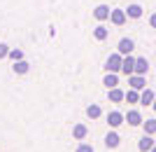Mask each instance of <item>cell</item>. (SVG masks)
<instances>
[{
    "label": "cell",
    "instance_id": "7",
    "mask_svg": "<svg viewBox=\"0 0 156 152\" xmlns=\"http://www.w3.org/2000/svg\"><path fill=\"white\" fill-rule=\"evenodd\" d=\"M110 14H112V9H110L107 5H98L96 9H93V17H96L98 21H105L107 17H110Z\"/></svg>",
    "mask_w": 156,
    "mask_h": 152
},
{
    "label": "cell",
    "instance_id": "1",
    "mask_svg": "<svg viewBox=\"0 0 156 152\" xmlns=\"http://www.w3.org/2000/svg\"><path fill=\"white\" fill-rule=\"evenodd\" d=\"M121 63H124V54H112L110 59H107V63H105V68H107V73H119L121 70Z\"/></svg>",
    "mask_w": 156,
    "mask_h": 152
},
{
    "label": "cell",
    "instance_id": "12",
    "mask_svg": "<svg viewBox=\"0 0 156 152\" xmlns=\"http://www.w3.org/2000/svg\"><path fill=\"white\" fill-rule=\"evenodd\" d=\"M119 140H121V138H119V133L110 131L107 136H105V145H107V147H117V145H119Z\"/></svg>",
    "mask_w": 156,
    "mask_h": 152
},
{
    "label": "cell",
    "instance_id": "11",
    "mask_svg": "<svg viewBox=\"0 0 156 152\" xmlns=\"http://www.w3.org/2000/svg\"><path fill=\"white\" fill-rule=\"evenodd\" d=\"M110 101L112 103H121V101H126V94L114 87V89H110Z\"/></svg>",
    "mask_w": 156,
    "mask_h": 152
},
{
    "label": "cell",
    "instance_id": "27",
    "mask_svg": "<svg viewBox=\"0 0 156 152\" xmlns=\"http://www.w3.org/2000/svg\"><path fill=\"white\" fill-rule=\"evenodd\" d=\"M151 152H156V145H154V147H151Z\"/></svg>",
    "mask_w": 156,
    "mask_h": 152
},
{
    "label": "cell",
    "instance_id": "23",
    "mask_svg": "<svg viewBox=\"0 0 156 152\" xmlns=\"http://www.w3.org/2000/svg\"><path fill=\"white\" fill-rule=\"evenodd\" d=\"M5 56H9V47L0 42V59H5Z\"/></svg>",
    "mask_w": 156,
    "mask_h": 152
},
{
    "label": "cell",
    "instance_id": "13",
    "mask_svg": "<svg viewBox=\"0 0 156 152\" xmlns=\"http://www.w3.org/2000/svg\"><path fill=\"white\" fill-rule=\"evenodd\" d=\"M126 14H128L130 19H140V17H142V7H140V5H128Z\"/></svg>",
    "mask_w": 156,
    "mask_h": 152
},
{
    "label": "cell",
    "instance_id": "8",
    "mask_svg": "<svg viewBox=\"0 0 156 152\" xmlns=\"http://www.w3.org/2000/svg\"><path fill=\"white\" fill-rule=\"evenodd\" d=\"M126 122H128L130 126H140V124H144V122H142V115L137 113V110H128V115H126Z\"/></svg>",
    "mask_w": 156,
    "mask_h": 152
},
{
    "label": "cell",
    "instance_id": "2",
    "mask_svg": "<svg viewBox=\"0 0 156 152\" xmlns=\"http://www.w3.org/2000/svg\"><path fill=\"white\" fill-rule=\"evenodd\" d=\"M126 19H128V14H126V9H112L110 14V21L114 24V26H124Z\"/></svg>",
    "mask_w": 156,
    "mask_h": 152
},
{
    "label": "cell",
    "instance_id": "20",
    "mask_svg": "<svg viewBox=\"0 0 156 152\" xmlns=\"http://www.w3.org/2000/svg\"><path fill=\"white\" fill-rule=\"evenodd\" d=\"M93 38H96V40H105V38H107V28H105V26H96Z\"/></svg>",
    "mask_w": 156,
    "mask_h": 152
},
{
    "label": "cell",
    "instance_id": "15",
    "mask_svg": "<svg viewBox=\"0 0 156 152\" xmlns=\"http://www.w3.org/2000/svg\"><path fill=\"white\" fill-rule=\"evenodd\" d=\"M147 68H149L147 59H135V73L137 75H144V73H147Z\"/></svg>",
    "mask_w": 156,
    "mask_h": 152
},
{
    "label": "cell",
    "instance_id": "21",
    "mask_svg": "<svg viewBox=\"0 0 156 152\" xmlns=\"http://www.w3.org/2000/svg\"><path fill=\"white\" fill-rule=\"evenodd\" d=\"M126 101H128V103H140V94H137V89H130V91L126 94Z\"/></svg>",
    "mask_w": 156,
    "mask_h": 152
},
{
    "label": "cell",
    "instance_id": "18",
    "mask_svg": "<svg viewBox=\"0 0 156 152\" xmlns=\"http://www.w3.org/2000/svg\"><path fill=\"white\" fill-rule=\"evenodd\" d=\"M100 113H103L100 106H89V108H86V115H89L91 119H98V117H100Z\"/></svg>",
    "mask_w": 156,
    "mask_h": 152
},
{
    "label": "cell",
    "instance_id": "3",
    "mask_svg": "<svg viewBox=\"0 0 156 152\" xmlns=\"http://www.w3.org/2000/svg\"><path fill=\"white\" fill-rule=\"evenodd\" d=\"M128 84H130V89H144V84H147V80H144V75H137V73H133V75H128Z\"/></svg>",
    "mask_w": 156,
    "mask_h": 152
},
{
    "label": "cell",
    "instance_id": "4",
    "mask_svg": "<svg viewBox=\"0 0 156 152\" xmlns=\"http://www.w3.org/2000/svg\"><path fill=\"white\" fill-rule=\"evenodd\" d=\"M121 73H124V75H133V73H135V59H133L130 54H126V56H124V63H121Z\"/></svg>",
    "mask_w": 156,
    "mask_h": 152
},
{
    "label": "cell",
    "instance_id": "14",
    "mask_svg": "<svg viewBox=\"0 0 156 152\" xmlns=\"http://www.w3.org/2000/svg\"><path fill=\"white\" fill-rule=\"evenodd\" d=\"M103 84L107 87V89H114V87L119 84V80H117V75H114V73H107V75H105V80H103Z\"/></svg>",
    "mask_w": 156,
    "mask_h": 152
},
{
    "label": "cell",
    "instance_id": "22",
    "mask_svg": "<svg viewBox=\"0 0 156 152\" xmlns=\"http://www.w3.org/2000/svg\"><path fill=\"white\" fill-rule=\"evenodd\" d=\"M9 59L12 61H21L23 59V52H21V49H9Z\"/></svg>",
    "mask_w": 156,
    "mask_h": 152
},
{
    "label": "cell",
    "instance_id": "9",
    "mask_svg": "<svg viewBox=\"0 0 156 152\" xmlns=\"http://www.w3.org/2000/svg\"><path fill=\"white\" fill-rule=\"evenodd\" d=\"M124 119H126V115L117 113V110H114V113H110V115H107V122H110V126H112V129H117L119 124H124Z\"/></svg>",
    "mask_w": 156,
    "mask_h": 152
},
{
    "label": "cell",
    "instance_id": "10",
    "mask_svg": "<svg viewBox=\"0 0 156 152\" xmlns=\"http://www.w3.org/2000/svg\"><path fill=\"white\" fill-rule=\"evenodd\" d=\"M154 98H156V94L151 91V89H144V91L140 94V103H142V106H151Z\"/></svg>",
    "mask_w": 156,
    "mask_h": 152
},
{
    "label": "cell",
    "instance_id": "25",
    "mask_svg": "<svg viewBox=\"0 0 156 152\" xmlns=\"http://www.w3.org/2000/svg\"><path fill=\"white\" fill-rule=\"evenodd\" d=\"M149 24H151V28H156V14H151V19H149Z\"/></svg>",
    "mask_w": 156,
    "mask_h": 152
},
{
    "label": "cell",
    "instance_id": "26",
    "mask_svg": "<svg viewBox=\"0 0 156 152\" xmlns=\"http://www.w3.org/2000/svg\"><path fill=\"white\" fill-rule=\"evenodd\" d=\"M151 108H154V113H156V98H154V103H151Z\"/></svg>",
    "mask_w": 156,
    "mask_h": 152
},
{
    "label": "cell",
    "instance_id": "5",
    "mask_svg": "<svg viewBox=\"0 0 156 152\" xmlns=\"http://www.w3.org/2000/svg\"><path fill=\"white\" fill-rule=\"evenodd\" d=\"M133 47H135V42H133L130 38H121V40H119V47H117V49H119V54H124V56H126V54L133 52Z\"/></svg>",
    "mask_w": 156,
    "mask_h": 152
},
{
    "label": "cell",
    "instance_id": "6",
    "mask_svg": "<svg viewBox=\"0 0 156 152\" xmlns=\"http://www.w3.org/2000/svg\"><path fill=\"white\" fill-rule=\"evenodd\" d=\"M154 145H156V140L151 138L149 133H144L142 138H140V143H137V147H140L142 152H151V147H154Z\"/></svg>",
    "mask_w": 156,
    "mask_h": 152
},
{
    "label": "cell",
    "instance_id": "24",
    "mask_svg": "<svg viewBox=\"0 0 156 152\" xmlns=\"http://www.w3.org/2000/svg\"><path fill=\"white\" fill-rule=\"evenodd\" d=\"M77 152H93V147H91V145H79Z\"/></svg>",
    "mask_w": 156,
    "mask_h": 152
},
{
    "label": "cell",
    "instance_id": "16",
    "mask_svg": "<svg viewBox=\"0 0 156 152\" xmlns=\"http://www.w3.org/2000/svg\"><path fill=\"white\" fill-rule=\"evenodd\" d=\"M14 73H19V75H26L28 73V61H14Z\"/></svg>",
    "mask_w": 156,
    "mask_h": 152
},
{
    "label": "cell",
    "instance_id": "17",
    "mask_svg": "<svg viewBox=\"0 0 156 152\" xmlns=\"http://www.w3.org/2000/svg\"><path fill=\"white\" fill-rule=\"evenodd\" d=\"M144 133L156 136V119H147V122H144Z\"/></svg>",
    "mask_w": 156,
    "mask_h": 152
},
{
    "label": "cell",
    "instance_id": "19",
    "mask_svg": "<svg viewBox=\"0 0 156 152\" xmlns=\"http://www.w3.org/2000/svg\"><path fill=\"white\" fill-rule=\"evenodd\" d=\"M72 136H75V138H84V136H86V126H84V124H75Z\"/></svg>",
    "mask_w": 156,
    "mask_h": 152
}]
</instances>
